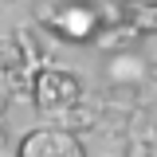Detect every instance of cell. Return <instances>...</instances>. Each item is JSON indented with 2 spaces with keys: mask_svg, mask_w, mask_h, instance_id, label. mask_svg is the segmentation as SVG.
Segmentation results:
<instances>
[{
  "mask_svg": "<svg viewBox=\"0 0 157 157\" xmlns=\"http://www.w3.org/2000/svg\"><path fill=\"white\" fill-rule=\"evenodd\" d=\"M36 63L24 55L12 36H0V86L12 94V102H32V78H36Z\"/></svg>",
  "mask_w": 157,
  "mask_h": 157,
  "instance_id": "obj_4",
  "label": "cell"
},
{
  "mask_svg": "<svg viewBox=\"0 0 157 157\" xmlns=\"http://www.w3.org/2000/svg\"><path fill=\"white\" fill-rule=\"evenodd\" d=\"M145 67H149V63H141L134 51H118V55H110V63H106V82L145 86Z\"/></svg>",
  "mask_w": 157,
  "mask_h": 157,
  "instance_id": "obj_7",
  "label": "cell"
},
{
  "mask_svg": "<svg viewBox=\"0 0 157 157\" xmlns=\"http://www.w3.org/2000/svg\"><path fill=\"white\" fill-rule=\"evenodd\" d=\"M36 28L51 32L55 39H67V43H94L102 20H98L94 0H39Z\"/></svg>",
  "mask_w": 157,
  "mask_h": 157,
  "instance_id": "obj_1",
  "label": "cell"
},
{
  "mask_svg": "<svg viewBox=\"0 0 157 157\" xmlns=\"http://www.w3.org/2000/svg\"><path fill=\"white\" fill-rule=\"evenodd\" d=\"M122 157H157V141H126Z\"/></svg>",
  "mask_w": 157,
  "mask_h": 157,
  "instance_id": "obj_11",
  "label": "cell"
},
{
  "mask_svg": "<svg viewBox=\"0 0 157 157\" xmlns=\"http://www.w3.org/2000/svg\"><path fill=\"white\" fill-rule=\"evenodd\" d=\"M0 157H16V153H0Z\"/></svg>",
  "mask_w": 157,
  "mask_h": 157,
  "instance_id": "obj_17",
  "label": "cell"
},
{
  "mask_svg": "<svg viewBox=\"0 0 157 157\" xmlns=\"http://www.w3.org/2000/svg\"><path fill=\"white\" fill-rule=\"evenodd\" d=\"M0 153H12V134H8V122L0 118Z\"/></svg>",
  "mask_w": 157,
  "mask_h": 157,
  "instance_id": "obj_12",
  "label": "cell"
},
{
  "mask_svg": "<svg viewBox=\"0 0 157 157\" xmlns=\"http://www.w3.org/2000/svg\"><path fill=\"white\" fill-rule=\"evenodd\" d=\"M126 20H130V28H137L141 36H157V4L130 0L126 4Z\"/></svg>",
  "mask_w": 157,
  "mask_h": 157,
  "instance_id": "obj_9",
  "label": "cell"
},
{
  "mask_svg": "<svg viewBox=\"0 0 157 157\" xmlns=\"http://www.w3.org/2000/svg\"><path fill=\"white\" fill-rule=\"evenodd\" d=\"M43 122L59 126V130H71V134H94V126H98V94H82L78 102L63 106L59 114H47Z\"/></svg>",
  "mask_w": 157,
  "mask_h": 157,
  "instance_id": "obj_5",
  "label": "cell"
},
{
  "mask_svg": "<svg viewBox=\"0 0 157 157\" xmlns=\"http://www.w3.org/2000/svg\"><path fill=\"white\" fill-rule=\"evenodd\" d=\"M86 94L82 90V78L67 67H55V63H43L32 78V106L39 110V118L47 114H59L63 106H71Z\"/></svg>",
  "mask_w": 157,
  "mask_h": 157,
  "instance_id": "obj_2",
  "label": "cell"
},
{
  "mask_svg": "<svg viewBox=\"0 0 157 157\" xmlns=\"http://www.w3.org/2000/svg\"><path fill=\"white\" fill-rule=\"evenodd\" d=\"M12 39L24 47V55L32 59L36 67H43V63H47V51H43V43H39V32L32 28V24H20L16 32H12Z\"/></svg>",
  "mask_w": 157,
  "mask_h": 157,
  "instance_id": "obj_10",
  "label": "cell"
},
{
  "mask_svg": "<svg viewBox=\"0 0 157 157\" xmlns=\"http://www.w3.org/2000/svg\"><path fill=\"white\" fill-rule=\"evenodd\" d=\"M16 157H90L82 134L59 130V126H36L16 141Z\"/></svg>",
  "mask_w": 157,
  "mask_h": 157,
  "instance_id": "obj_3",
  "label": "cell"
},
{
  "mask_svg": "<svg viewBox=\"0 0 157 157\" xmlns=\"http://www.w3.org/2000/svg\"><path fill=\"white\" fill-rule=\"evenodd\" d=\"M8 106H12V94L0 86V118H8Z\"/></svg>",
  "mask_w": 157,
  "mask_h": 157,
  "instance_id": "obj_13",
  "label": "cell"
},
{
  "mask_svg": "<svg viewBox=\"0 0 157 157\" xmlns=\"http://www.w3.org/2000/svg\"><path fill=\"white\" fill-rule=\"evenodd\" d=\"M153 59H157V36H153Z\"/></svg>",
  "mask_w": 157,
  "mask_h": 157,
  "instance_id": "obj_15",
  "label": "cell"
},
{
  "mask_svg": "<svg viewBox=\"0 0 157 157\" xmlns=\"http://www.w3.org/2000/svg\"><path fill=\"white\" fill-rule=\"evenodd\" d=\"M141 39H145V36H141L137 28H130V20H122V24H110V28H98L94 47L106 51V55H118V51H134Z\"/></svg>",
  "mask_w": 157,
  "mask_h": 157,
  "instance_id": "obj_6",
  "label": "cell"
},
{
  "mask_svg": "<svg viewBox=\"0 0 157 157\" xmlns=\"http://www.w3.org/2000/svg\"><path fill=\"white\" fill-rule=\"evenodd\" d=\"M141 4H157V0H141Z\"/></svg>",
  "mask_w": 157,
  "mask_h": 157,
  "instance_id": "obj_16",
  "label": "cell"
},
{
  "mask_svg": "<svg viewBox=\"0 0 157 157\" xmlns=\"http://www.w3.org/2000/svg\"><path fill=\"white\" fill-rule=\"evenodd\" d=\"M130 141H157V102H141L126 122Z\"/></svg>",
  "mask_w": 157,
  "mask_h": 157,
  "instance_id": "obj_8",
  "label": "cell"
},
{
  "mask_svg": "<svg viewBox=\"0 0 157 157\" xmlns=\"http://www.w3.org/2000/svg\"><path fill=\"white\" fill-rule=\"evenodd\" d=\"M145 82H149V86H153V90H157V59H153V63H149V67H145Z\"/></svg>",
  "mask_w": 157,
  "mask_h": 157,
  "instance_id": "obj_14",
  "label": "cell"
}]
</instances>
